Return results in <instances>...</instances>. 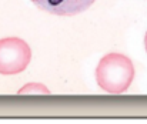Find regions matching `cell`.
Segmentation results:
<instances>
[{
	"instance_id": "4",
	"label": "cell",
	"mask_w": 147,
	"mask_h": 124,
	"mask_svg": "<svg viewBox=\"0 0 147 124\" xmlns=\"http://www.w3.org/2000/svg\"><path fill=\"white\" fill-rule=\"evenodd\" d=\"M19 94H50V90L40 83H29L19 90Z\"/></svg>"
},
{
	"instance_id": "5",
	"label": "cell",
	"mask_w": 147,
	"mask_h": 124,
	"mask_svg": "<svg viewBox=\"0 0 147 124\" xmlns=\"http://www.w3.org/2000/svg\"><path fill=\"white\" fill-rule=\"evenodd\" d=\"M144 46H146V51H147V33H146V36H144Z\"/></svg>"
},
{
	"instance_id": "1",
	"label": "cell",
	"mask_w": 147,
	"mask_h": 124,
	"mask_svg": "<svg viewBox=\"0 0 147 124\" xmlns=\"http://www.w3.org/2000/svg\"><path fill=\"white\" fill-rule=\"evenodd\" d=\"M134 79L131 60L120 53H109L98 61L96 80L98 87L110 94L124 93Z\"/></svg>"
},
{
	"instance_id": "3",
	"label": "cell",
	"mask_w": 147,
	"mask_h": 124,
	"mask_svg": "<svg viewBox=\"0 0 147 124\" xmlns=\"http://www.w3.org/2000/svg\"><path fill=\"white\" fill-rule=\"evenodd\" d=\"M40 10L56 16H74L87 10L96 0H32Z\"/></svg>"
},
{
	"instance_id": "2",
	"label": "cell",
	"mask_w": 147,
	"mask_h": 124,
	"mask_svg": "<svg viewBox=\"0 0 147 124\" xmlns=\"http://www.w3.org/2000/svg\"><path fill=\"white\" fill-rule=\"evenodd\" d=\"M32 50L19 37L0 39V74L13 76L24 71L30 63Z\"/></svg>"
}]
</instances>
